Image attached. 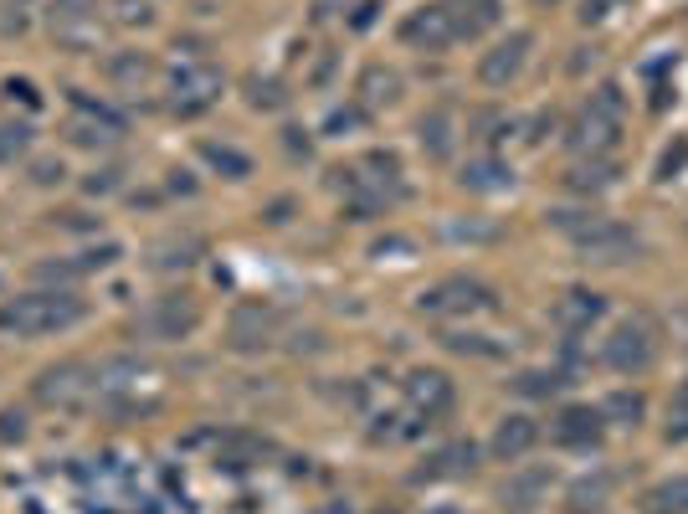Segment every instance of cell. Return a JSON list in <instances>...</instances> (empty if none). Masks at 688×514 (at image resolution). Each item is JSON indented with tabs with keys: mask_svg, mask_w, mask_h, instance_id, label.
<instances>
[{
	"mask_svg": "<svg viewBox=\"0 0 688 514\" xmlns=\"http://www.w3.org/2000/svg\"><path fill=\"white\" fill-rule=\"evenodd\" d=\"M88 308L78 293H21L11 304H0V329L5 335H21V340H36V335H57V329H72Z\"/></svg>",
	"mask_w": 688,
	"mask_h": 514,
	"instance_id": "obj_1",
	"label": "cell"
},
{
	"mask_svg": "<svg viewBox=\"0 0 688 514\" xmlns=\"http://www.w3.org/2000/svg\"><path fill=\"white\" fill-rule=\"evenodd\" d=\"M657 325L648 319V314H627L611 335H606V350H602V360L617 371V376H648L657 365Z\"/></svg>",
	"mask_w": 688,
	"mask_h": 514,
	"instance_id": "obj_2",
	"label": "cell"
},
{
	"mask_svg": "<svg viewBox=\"0 0 688 514\" xmlns=\"http://www.w3.org/2000/svg\"><path fill=\"white\" fill-rule=\"evenodd\" d=\"M621 87L617 83H606V87H596L591 93V103H586V114L575 119V129H571V150H581V154H606V150H617V139H621Z\"/></svg>",
	"mask_w": 688,
	"mask_h": 514,
	"instance_id": "obj_3",
	"label": "cell"
},
{
	"mask_svg": "<svg viewBox=\"0 0 688 514\" xmlns=\"http://www.w3.org/2000/svg\"><path fill=\"white\" fill-rule=\"evenodd\" d=\"M493 304H499L493 289H483L478 278H442L436 289H427L417 299V308L432 314V319H468V314H488Z\"/></svg>",
	"mask_w": 688,
	"mask_h": 514,
	"instance_id": "obj_4",
	"label": "cell"
},
{
	"mask_svg": "<svg viewBox=\"0 0 688 514\" xmlns=\"http://www.w3.org/2000/svg\"><path fill=\"white\" fill-rule=\"evenodd\" d=\"M93 392H98V371H88V365H78V360L47 365V371L36 376V401H42V407H57V411L88 407Z\"/></svg>",
	"mask_w": 688,
	"mask_h": 514,
	"instance_id": "obj_5",
	"label": "cell"
},
{
	"mask_svg": "<svg viewBox=\"0 0 688 514\" xmlns=\"http://www.w3.org/2000/svg\"><path fill=\"white\" fill-rule=\"evenodd\" d=\"M47 26H51V42H57V47L93 51V47H98V36H103L98 0H51Z\"/></svg>",
	"mask_w": 688,
	"mask_h": 514,
	"instance_id": "obj_6",
	"label": "cell"
},
{
	"mask_svg": "<svg viewBox=\"0 0 688 514\" xmlns=\"http://www.w3.org/2000/svg\"><path fill=\"white\" fill-rule=\"evenodd\" d=\"M575 253L586 257V262H596V268H621V262H632V257L648 253V242L632 232V226L611 222V217H602V222L591 226L586 237H575Z\"/></svg>",
	"mask_w": 688,
	"mask_h": 514,
	"instance_id": "obj_7",
	"label": "cell"
},
{
	"mask_svg": "<svg viewBox=\"0 0 688 514\" xmlns=\"http://www.w3.org/2000/svg\"><path fill=\"white\" fill-rule=\"evenodd\" d=\"M201 325V304L190 299V293H160L144 314H139V329L150 335V340H185V335H196Z\"/></svg>",
	"mask_w": 688,
	"mask_h": 514,
	"instance_id": "obj_8",
	"label": "cell"
},
{
	"mask_svg": "<svg viewBox=\"0 0 688 514\" xmlns=\"http://www.w3.org/2000/svg\"><path fill=\"white\" fill-rule=\"evenodd\" d=\"M221 98V72L211 62H180L170 72V103L175 114H201Z\"/></svg>",
	"mask_w": 688,
	"mask_h": 514,
	"instance_id": "obj_9",
	"label": "cell"
},
{
	"mask_svg": "<svg viewBox=\"0 0 688 514\" xmlns=\"http://www.w3.org/2000/svg\"><path fill=\"white\" fill-rule=\"evenodd\" d=\"M529 47H535V36H529V32L499 36V42L478 57V83H483V87H509L524 72V62H529Z\"/></svg>",
	"mask_w": 688,
	"mask_h": 514,
	"instance_id": "obj_10",
	"label": "cell"
},
{
	"mask_svg": "<svg viewBox=\"0 0 688 514\" xmlns=\"http://www.w3.org/2000/svg\"><path fill=\"white\" fill-rule=\"evenodd\" d=\"M272 335H278V314L268 304H236L232 319H226V344L242 350V355H257L268 350Z\"/></svg>",
	"mask_w": 688,
	"mask_h": 514,
	"instance_id": "obj_11",
	"label": "cell"
},
{
	"mask_svg": "<svg viewBox=\"0 0 688 514\" xmlns=\"http://www.w3.org/2000/svg\"><path fill=\"white\" fill-rule=\"evenodd\" d=\"M401 42L417 51H447L457 42V21L447 5H421L401 21Z\"/></svg>",
	"mask_w": 688,
	"mask_h": 514,
	"instance_id": "obj_12",
	"label": "cell"
},
{
	"mask_svg": "<svg viewBox=\"0 0 688 514\" xmlns=\"http://www.w3.org/2000/svg\"><path fill=\"white\" fill-rule=\"evenodd\" d=\"M602 314H606V299L596 289H565L555 299V325L565 329V335H586Z\"/></svg>",
	"mask_w": 688,
	"mask_h": 514,
	"instance_id": "obj_13",
	"label": "cell"
},
{
	"mask_svg": "<svg viewBox=\"0 0 688 514\" xmlns=\"http://www.w3.org/2000/svg\"><path fill=\"white\" fill-rule=\"evenodd\" d=\"M406 401H411V411L417 417H442V411L453 407V381L442 376V371H411L406 376Z\"/></svg>",
	"mask_w": 688,
	"mask_h": 514,
	"instance_id": "obj_14",
	"label": "cell"
},
{
	"mask_svg": "<svg viewBox=\"0 0 688 514\" xmlns=\"http://www.w3.org/2000/svg\"><path fill=\"white\" fill-rule=\"evenodd\" d=\"M555 443L560 447H596L602 443V411L596 407H565L555 417Z\"/></svg>",
	"mask_w": 688,
	"mask_h": 514,
	"instance_id": "obj_15",
	"label": "cell"
},
{
	"mask_svg": "<svg viewBox=\"0 0 688 514\" xmlns=\"http://www.w3.org/2000/svg\"><path fill=\"white\" fill-rule=\"evenodd\" d=\"M535 443H539V422H535V417H504L488 447H493V458H499V463H520Z\"/></svg>",
	"mask_w": 688,
	"mask_h": 514,
	"instance_id": "obj_16",
	"label": "cell"
},
{
	"mask_svg": "<svg viewBox=\"0 0 688 514\" xmlns=\"http://www.w3.org/2000/svg\"><path fill=\"white\" fill-rule=\"evenodd\" d=\"M457 186H463V190H478V196H499V190L514 186V171H509L499 154H478V160H468V165H463Z\"/></svg>",
	"mask_w": 688,
	"mask_h": 514,
	"instance_id": "obj_17",
	"label": "cell"
},
{
	"mask_svg": "<svg viewBox=\"0 0 688 514\" xmlns=\"http://www.w3.org/2000/svg\"><path fill=\"white\" fill-rule=\"evenodd\" d=\"M545 489H550V474L545 468H524V474H514L499 489V504H504V514H529L545 499Z\"/></svg>",
	"mask_w": 688,
	"mask_h": 514,
	"instance_id": "obj_18",
	"label": "cell"
},
{
	"mask_svg": "<svg viewBox=\"0 0 688 514\" xmlns=\"http://www.w3.org/2000/svg\"><path fill=\"white\" fill-rule=\"evenodd\" d=\"M417 139H421V150L432 154V160H447V154H453V144H457L453 114H447V108H427V114L417 119Z\"/></svg>",
	"mask_w": 688,
	"mask_h": 514,
	"instance_id": "obj_19",
	"label": "cell"
},
{
	"mask_svg": "<svg viewBox=\"0 0 688 514\" xmlns=\"http://www.w3.org/2000/svg\"><path fill=\"white\" fill-rule=\"evenodd\" d=\"M617 160H606V154H581L571 165V175H565V186L571 190H606V186H617Z\"/></svg>",
	"mask_w": 688,
	"mask_h": 514,
	"instance_id": "obj_20",
	"label": "cell"
},
{
	"mask_svg": "<svg viewBox=\"0 0 688 514\" xmlns=\"http://www.w3.org/2000/svg\"><path fill=\"white\" fill-rule=\"evenodd\" d=\"M642 514H688V474H673V479L653 483L642 494Z\"/></svg>",
	"mask_w": 688,
	"mask_h": 514,
	"instance_id": "obj_21",
	"label": "cell"
},
{
	"mask_svg": "<svg viewBox=\"0 0 688 514\" xmlns=\"http://www.w3.org/2000/svg\"><path fill=\"white\" fill-rule=\"evenodd\" d=\"M457 21V36H478L499 21V0H442Z\"/></svg>",
	"mask_w": 688,
	"mask_h": 514,
	"instance_id": "obj_22",
	"label": "cell"
},
{
	"mask_svg": "<svg viewBox=\"0 0 688 514\" xmlns=\"http://www.w3.org/2000/svg\"><path fill=\"white\" fill-rule=\"evenodd\" d=\"M442 237L447 242H468V247H488V242H499V222H488V217H447L442 222Z\"/></svg>",
	"mask_w": 688,
	"mask_h": 514,
	"instance_id": "obj_23",
	"label": "cell"
},
{
	"mask_svg": "<svg viewBox=\"0 0 688 514\" xmlns=\"http://www.w3.org/2000/svg\"><path fill=\"white\" fill-rule=\"evenodd\" d=\"M473 458H478V447L473 443H447L442 453H432V463L421 468V479H457V474H468Z\"/></svg>",
	"mask_w": 688,
	"mask_h": 514,
	"instance_id": "obj_24",
	"label": "cell"
},
{
	"mask_svg": "<svg viewBox=\"0 0 688 514\" xmlns=\"http://www.w3.org/2000/svg\"><path fill=\"white\" fill-rule=\"evenodd\" d=\"M360 98L370 103V108H381V103H396L401 98V72H390V68H365V78H360Z\"/></svg>",
	"mask_w": 688,
	"mask_h": 514,
	"instance_id": "obj_25",
	"label": "cell"
},
{
	"mask_svg": "<svg viewBox=\"0 0 688 514\" xmlns=\"http://www.w3.org/2000/svg\"><path fill=\"white\" fill-rule=\"evenodd\" d=\"M154 268H190V262H196V257H201V237H165L160 242V247H154Z\"/></svg>",
	"mask_w": 688,
	"mask_h": 514,
	"instance_id": "obj_26",
	"label": "cell"
},
{
	"mask_svg": "<svg viewBox=\"0 0 688 514\" xmlns=\"http://www.w3.org/2000/svg\"><path fill=\"white\" fill-rule=\"evenodd\" d=\"M201 154L211 160V165H217L221 175H226V180H242V175H253V160H247L242 150H232V144H201Z\"/></svg>",
	"mask_w": 688,
	"mask_h": 514,
	"instance_id": "obj_27",
	"label": "cell"
},
{
	"mask_svg": "<svg viewBox=\"0 0 688 514\" xmlns=\"http://www.w3.org/2000/svg\"><path fill=\"white\" fill-rule=\"evenodd\" d=\"M108 78L124 87H139L144 78H150V57H139V51H118V57H108Z\"/></svg>",
	"mask_w": 688,
	"mask_h": 514,
	"instance_id": "obj_28",
	"label": "cell"
},
{
	"mask_svg": "<svg viewBox=\"0 0 688 514\" xmlns=\"http://www.w3.org/2000/svg\"><path fill=\"white\" fill-rule=\"evenodd\" d=\"M26 150H32V124L26 119L0 124V165H16Z\"/></svg>",
	"mask_w": 688,
	"mask_h": 514,
	"instance_id": "obj_29",
	"label": "cell"
},
{
	"mask_svg": "<svg viewBox=\"0 0 688 514\" xmlns=\"http://www.w3.org/2000/svg\"><path fill=\"white\" fill-rule=\"evenodd\" d=\"M545 222L555 226V232H565V237H586L591 226L602 222V211H565V206H560V211H545Z\"/></svg>",
	"mask_w": 688,
	"mask_h": 514,
	"instance_id": "obj_30",
	"label": "cell"
},
{
	"mask_svg": "<svg viewBox=\"0 0 688 514\" xmlns=\"http://www.w3.org/2000/svg\"><path fill=\"white\" fill-rule=\"evenodd\" d=\"M447 350H457V355H478V360L504 355V344H488V335H468V329H453V335H447Z\"/></svg>",
	"mask_w": 688,
	"mask_h": 514,
	"instance_id": "obj_31",
	"label": "cell"
},
{
	"mask_svg": "<svg viewBox=\"0 0 688 514\" xmlns=\"http://www.w3.org/2000/svg\"><path fill=\"white\" fill-rule=\"evenodd\" d=\"M642 411H648V401H642L638 392H617L611 401H606V411H602V417H617L621 428H638V422H642Z\"/></svg>",
	"mask_w": 688,
	"mask_h": 514,
	"instance_id": "obj_32",
	"label": "cell"
},
{
	"mask_svg": "<svg viewBox=\"0 0 688 514\" xmlns=\"http://www.w3.org/2000/svg\"><path fill=\"white\" fill-rule=\"evenodd\" d=\"M565 381H560V371H524L520 381H514V392L520 396H550V392H560Z\"/></svg>",
	"mask_w": 688,
	"mask_h": 514,
	"instance_id": "obj_33",
	"label": "cell"
},
{
	"mask_svg": "<svg viewBox=\"0 0 688 514\" xmlns=\"http://www.w3.org/2000/svg\"><path fill=\"white\" fill-rule=\"evenodd\" d=\"M668 437H678V443L688 437V381L673 392V401H668Z\"/></svg>",
	"mask_w": 688,
	"mask_h": 514,
	"instance_id": "obj_34",
	"label": "cell"
},
{
	"mask_svg": "<svg viewBox=\"0 0 688 514\" xmlns=\"http://www.w3.org/2000/svg\"><path fill=\"white\" fill-rule=\"evenodd\" d=\"M247 103H253V108H278V103H283V87L272 83V78H253V83H247Z\"/></svg>",
	"mask_w": 688,
	"mask_h": 514,
	"instance_id": "obj_35",
	"label": "cell"
},
{
	"mask_svg": "<svg viewBox=\"0 0 688 514\" xmlns=\"http://www.w3.org/2000/svg\"><path fill=\"white\" fill-rule=\"evenodd\" d=\"M684 165H688V139H678V144H673V150L657 160V180H673Z\"/></svg>",
	"mask_w": 688,
	"mask_h": 514,
	"instance_id": "obj_36",
	"label": "cell"
},
{
	"mask_svg": "<svg viewBox=\"0 0 688 514\" xmlns=\"http://www.w3.org/2000/svg\"><path fill=\"white\" fill-rule=\"evenodd\" d=\"M62 175H68V165H62V160H36V165H32V180H36V186H57Z\"/></svg>",
	"mask_w": 688,
	"mask_h": 514,
	"instance_id": "obj_37",
	"label": "cell"
},
{
	"mask_svg": "<svg viewBox=\"0 0 688 514\" xmlns=\"http://www.w3.org/2000/svg\"><path fill=\"white\" fill-rule=\"evenodd\" d=\"M611 5H617V0H586V5H581L575 16L586 21V26H596V21H606V16H611Z\"/></svg>",
	"mask_w": 688,
	"mask_h": 514,
	"instance_id": "obj_38",
	"label": "cell"
},
{
	"mask_svg": "<svg viewBox=\"0 0 688 514\" xmlns=\"http://www.w3.org/2000/svg\"><path fill=\"white\" fill-rule=\"evenodd\" d=\"M118 175H124V171H118V165H108V171H98L93 180H88V190H93V196H98V190H118Z\"/></svg>",
	"mask_w": 688,
	"mask_h": 514,
	"instance_id": "obj_39",
	"label": "cell"
},
{
	"mask_svg": "<svg viewBox=\"0 0 688 514\" xmlns=\"http://www.w3.org/2000/svg\"><path fill=\"white\" fill-rule=\"evenodd\" d=\"M360 119H365L360 108H339V114H329V129H354Z\"/></svg>",
	"mask_w": 688,
	"mask_h": 514,
	"instance_id": "obj_40",
	"label": "cell"
},
{
	"mask_svg": "<svg viewBox=\"0 0 688 514\" xmlns=\"http://www.w3.org/2000/svg\"><path fill=\"white\" fill-rule=\"evenodd\" d=\"M5 93H11V98H21L26 108H36V87L32 83H16V78H11V83H5Z\"/></svg>",
	"mask_w": 688,
	"mask_h": 514,
	"instance_id": "obj_41",
	"label": "cell"
},
{
	"mask_svg": "<svg viewBox=\"0 0 688 514\" xmlns=\"http://www.w3.org/2000/svg\"><path fill=\"white\" fill-rule=\"evenodd\" d=\"M535 5H555V0H535Z\"/></svg>",
	"mask_w": 688,
	"mask_h": 514,
	"instance_id": "obj_42",
	"label": "cell"
},
{
	"mask_svg": "<svg viewBox=\"0 0 688 514\" xmlns=\"http://www.w3.org/2000/svg\"><path fill=\"white\" fill-rule=\"evenodd\" d=\"M575 514H596V510H575Z\"/></svg>",
	"mask_w": 688,
	"mask_h": 514,
	"instance_id": "obj_43",
	"label": "cell"
},
{
	"mask_svg": "<svg viewBox=\"0 0 688 514\" xmlns=\"http://www.w3.org/2000/svg\"><path fill=\"white\" fill-rule=\"evenodd\" d=\"M436 514H453V510H436Z\"/></svg>",
	"mask_w": 688,
	"mask_h": 514,
	"instance_id": "obj_44",
	"label": "cell"
}]
</instances>
